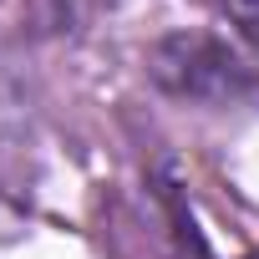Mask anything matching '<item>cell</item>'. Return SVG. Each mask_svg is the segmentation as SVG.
<instances>
[{
	"instance_id": "6da1fadb",
	"label": "cell",
	"mask_w": 259,
	"mask_h": 259,
	"mask_svg": "<svg viewBox=\"0 0 259 259\" xmlns=\"http://www.w3.org/2000/svg\"><path fill=\"white\" fill-rule=\"evenodd\" d=\"M224 11H229V21L239 26V36L259 46V0H224Z\"/></svg>"
}]
</instances>
